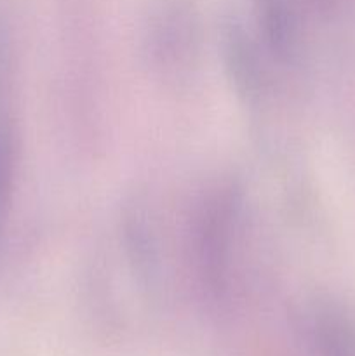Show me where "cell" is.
I'll list each match as a JSON object with an SVG mask.
<instances>
[{"label": "cell", "mask_w": 355, "mask_h": 356, "mask_svg": "<svg viewBox=\"0 0 355 356\" xmlns=\"http://www.w3.org/2000/svg\"><path fill=\"white\" fill-rule=\"evenodd\" d=\"M13 136L9 129L0 125V218L6 207L7 195H9L10 179H13Z\"/></svg>", "instance_id": "obj_2"}, {"label": "cell", "mask_w": 355, "mask_h": 356, "mask_svg": "<svg viewBox=\"0 0 355 356\" xmlns=\"http://www.w3.org/2000/svg\"><path fill=\"white\" fill-rule=\"evenodd\" d=\"M240 219V198L233 188H219L202 202L195 225L194 250L198 277L212 291L226 287L232 277Z\"/></svg>", "instance_id": "obj_1"}]
</instances>
